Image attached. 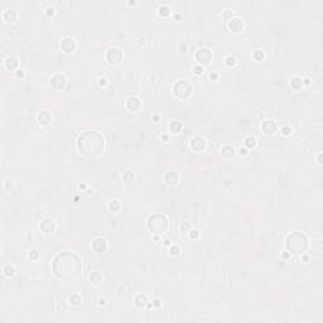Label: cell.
I'll use <instances>...</instances> for the list:
<instances>
[{
    "label": "cell",
    "instance_id": "cell-46",
    "mask_svg": "<svg viewBox=\"0 0 323 323\" xmlns=\"http://www.w3.org/2000/svg\"><path fill=\"white\" fill-rule=\"evenodd\" d=\"M105 304H106V301L103 299V298H102V299L100 298V299H99V306H105Z\"/></svg>",
    "mask_w": 323,
    "mask_h": 323
},
{
    "label": "cell",
    "instance_id": "cell-23",
    "mask_svg": "<svg viewBox=\"0 0 323 323\" xmlns=\"http://www.w3.org/2000/svg\"><path fill=\"white\" fill-rule=\"evenodd\" d=\"M5 66H7V68L13 70L18 66V59L15 57H9V58H7V61H5Z\"/></svg>",
    "mask_w": 323,
    "mask_h": 323
},
{
    "label": "cell",
    "instance_id": "cell-18",
    "mask_svg": "<svg viewBox=\"0 0 323 323\" xmlns=\"http://www.w3.org/2000/svg\"><path fill=\"white\" fill-rule=\"evenodd\" d=\"M221 154L225 158H231L235 154V148L231 147V145H225V147H222V149H221Z\"/></svg>",
    "mask_w": 323,
    "mask_h": 323
},
{
    "label": "cell",
    "instance_id": "cell-20",
    "mask_svg": "<svg viewBox=\"0 0 323 323\" xmlns=\"http://www.w3.org/2000/svg\"><path fill=\"white\" fill-rule=\"evenodd\" d=\"M121 208V203H120V201L119 199H112L110 201V203H109V210H110L111 212L114 213H118Z\"/></svg>",
    "mask_w": 323,
    "mask_h": 323
},
{
    "label": "cell",
    "instance_id": "cell-37",
    "mask_svg": "<svg viewBox=\"0 0 323 323\" xmlns=\"http://www.w3.org/2000/svg\"><path fill=\"white\" fill-rule=\"evenodd\" d=\"M179 229H181L182 231H190V230H191V225L188 223V222H184V223L179 225Z\"/></svg>",
    "mask_w": 323,
    "mask_h": 323
},
{
    "label": "cell",
    "instance_id": "cell-40",
    "mask_svg": "<svg viewBox=\"0 0 323 323\" xmlns=\"http://www.w3.org/2000/svg\"><path fill=\"white\" fill-rule=\"evenodd\" d=\"M223 16H225V19H226V20L229 22V20L232 19V13H231L230 10H226V13L223 14Z\"/></svg>",
    "mask_w": 323,
    "mask_h": 323
},
{
    "label": "cell",
    "instance_id": "cell-32",
    "mask_svg": "<svg viewBox=\"0 0 323 323\" xmlns=\"http://www.w3.org/2000/svg\"><path fill=\"white\" fill-rule=\"evenodd\" d=\"M169 13H170L169 7H167V5H163V7H160V9H159V14L160 15L167 16V15H169Z\"/></svg>",
    "mask_w": 323,
    "mask_h": 323
},
{
    "label": "cell",
    "instance_id": "cell-48",
    "mask_svg": "<svg viewBox=\"0 0 323 323\" xmlns=\"http://www.w3.org/2000/svg\"><path fill=\"white\" fill-rule=\"evenodd\" d=\"M318 164H322V153L318 154Z\"/></svg>",
    "mask_w": 323,
    "mask_h": 323
},
{
    "label": "cell",
    "instance_id": "cell-7",
    "mask_svg": "<svg viewBox=\"0 0 323 323\" xmlns=\"http://www.w3.org/2000/svg\"><path fill=\"white\" fill-rule=\"evenodd\" d=\"M61 48L64 53H72L75 49H76V42L73 38H64L61 42Z\"/></svg>",
    "mask_w": 323,
    "mask_h": 323
},
{
    "label": "cell",
    "instance_id": "cell-16",
    "mask_svg": "<svg viewBox=\"0 0 323 323\" xmlns=\"http://www.w3.org/2000/svg\"><path fill=\"white\" fill-rule=\"evenodd\" d=\"M164 179H166L168 184H177L179 181V175L177 172H174V170H169V172H167L166 175H164Z\"/></svg>",
    "mask_w": 323,
    "mask_h": 323
},
{
    "label": "cell",
    "instance_id": "cell-14",
    "mask_svg": "<svg viewBox=\"0 0 323 323\" xmlns=\"http://www.w3.org/2000/svg\"><path fill=\"white\" fill-rule=\"evenodd\" d=\"M148 297L147 295H144V294H138L135 298H134V304H135V307L139 308V309H142V308H145L148 306Z\"/></svg>",
    "mask_w": 323,
    "mask_h": 323
},
{
    "label": "cell",
    "instance_id": "cell-25",
    "mask_svg": "<svg viewBox=\"0 0 323 323\" xmlns=\"http://www.w3.org/2000/svg\"><path fill=\"white\" fill-rule=\"evenodd\" d=\"M225 63H226L227 67H235L236 63H237V61L234 56H227L226 58H225Z\"/></svg>",
    "mask_w": 323,
    "mask_h": 323
},
{
    "label": "cell",
    "instance_id": "cell-50",
    "mask_svg": "<svg viewBox=\"0 0 323 323\" xmlns=\"http://www.w3.org/2000/svg\"><path fill=\"white\" fill-rule=\"evenodd\" d=\"M85 187H86V186H85V184H80V190H81V188H82V190H83Z\"/></svg>",
    "mask_w": 323,
    "mask_h": 323
},
{
    "label": "cell",
    "instance_id": "cell-29",
    "mask_svg": "<svg viewBox=\"0 0 323 323\" xmlns=\"http://www.w3.org/2000/svg\"><path fill=\"white\" fill-rule=\"evenodd\" d=\"M188 236H190V239H191V240L198 239V236H199V231H198V230H196V229H191L190 231H188Z\"/></svg>",
    "mask_w": 323,
    "mask_h": 323
},
{
    "label": "cell",
    "instance_id": "cell-2",
    "mask_svg": "<svg viewBox=\"0 0 323 323\" xmlns=\"http://www.w3.org/2000/svg\"><path fill=\"white\" fill-rule=\"evenodd\" d=\"M175 86L181 87V90L178 88H173V92L174 95L178 97V99H188L191 95H192V91H193V87L192 85L186 81V80H182V81H178L175 83Z\"/></svg>",
    "mask_w": 323,
    "mask_h": 323
},
{
    "label": "cell",
    "instance_id": "cell-22",
    "mask_svg": "<svg viewBox=\"0 0 323 323\" xmlns=\"http://www.w3.org/2000/svg\"><path fill=\"white\" fill-rule=\"evenodd\" d=\"M290 86L295 88V90H299L302 86H303V81H302V78L301 77H293L290 80Z\"/></svg>",
    "mask_w": 323,
    "mask_h": 323
},
{
    "label": "cell",
    "instance_id": "cell-8",
    "mask_svg": "<svg viewBox=\"0 0 323 323\" xmlns=\"http://www.w3.org/2000/svg\"><path fill=\"white\" fill-rule=\"evenodd\" d=\"M92 249L96 253H103L106 251L107 249V241L103 239V237H96V239L92 241Z\"/></svg>",
    "mask_w": 323,
    "mask_h": 323
},
{
    "label": "cell",
    "instance_id": "cell-36",
    "mask_svg": "<svg viewBox=\"0 0 323 323\" xmlns=\"http://www.w3.org/2000/svg\"><path fill=\"white\" fill-rule=\"evenodd\" d=\"M254 58L256 59V61H261V59L264 58V53L261 52V51H256V52L254 53Z\"/></svg>",
    "mask_w": 323,
    "mask_h": 323
},
{
    "label": "cell",
    "instance_id": "cell-6",
    "mask_svg": "<svg viewBox=\"0 0 323 323\" xmlns=\"http://www.w3.org/2000/svg\"><path fill=\"white\" fill-rule=\"evenodd\" d=\"M190 147H191L192 150L199 153V151L205 150V148H206V140L202 136H194L193 139H191Z\"/></svg>",
    "mask_w": 323,
    "mask_h": 323
},
{
    "label": "cell",
    "instance_id": "cell-49",
    "mask_svg": "<svg viewBox=\"0 0 323 323\" xmlns=\"http://www.w3.org/2000/svg\"><path fill=\"white\" fill-rule=\"evenodd\" d=\"M164 245L169 246V245H170V240H166V241H164Z\"/></svg>",
    "mask_w": 323,
    "mask_h": 323
},
{
    "label": "cell",
    "instance_id": "cell-1",
    "mask_svg": "<svg viewBox=\"0 0 323 323\" xmlns=\"http://www.w3.org/2000/svg\"><path fill=\"white\" fill-rule=\"evenodd\" d=\"M290 237L295 241L294 246L289 247L290 254H304L306 253V250L308 249V240H307L306 235L294 232V234H290Z\"/></svg>",
    "mask_w": 323,
    "mask_h": 323
},
{
    "label": "cell",
    "instance_id": "cell-38",
    "mask_svg": "<svg viewBox=\"0 0 323 323\" xmlns=\"http://www.w3.org/2000/svg\"><path fill=\"white\" fill-rule=\"evenodd\" d=\"M56 309H57V312H59V310H61V312H66V306H64V303H62V302L58 303V304H57V307H56Z\"/></svg>",
    "mask_w": 323,
    "mask_h": 323
},
{
    "label": "cell",
    "instance_id": "cell-17",
    "mask_svg": "<svg viewBox=\"0 0 323 323\" xmlns=\"http://www.w3.org/2000/svg\"><path fill=\"white\" fill-rule=\"evenodd\" d=\"M88 279H90V283H91V284H94V285H99V284L102 282L103 277H102V274H101L100 271H92V273L90 274Z\"/></svg>",
    "mask_w": 323,
    "mask_h": 323
},
{
    "label": "cell",
    "instance_id": "cell-27",
    "mask_svg": "<svg viewBox=\"0 0 323 323\" xmlns=\"http://www.w3.org/2000/svg\"><path fill=\"white\" fill-rule=\"evenodd\" d=\"M28 258L30 259V260H33V261H35V260H38L39 259V253H38V250H30L29 251V254H28Z\"/></svg>",
    "mask_w": 323,
    "mask_h": 323
},
{
    "label": "cell",
    "instance_id": "cell-3",
    "mask_svg": "<svg viewBox=\"0 0 323 323\" xmlns=\"http://www.w3.org/2000/svg\"><path fill=\"white\" fill-rule=\"evenodd\" d=\"M163 220H166V216H163V215H159V220L155 221V218L154 216H150L148 218V229L150 231H153L154 234H163V231H166L167 226L168 225H164V223H159L162 222Z\"/></svg>",
    "mask_w": 323,
    "mask_h": 323
},
{
    "label": "cell",
    "instance_id": "cell-34",
    "mask_svg": "<svg viewBox=\"0 0 323 323\" xmlns=\"http://www.w3.org/2000/svg\"><path fill=\"white\" fill-rule=\"evenodd\" d=\"M160 308L162 307V301L159 299V298H155V299H153V302H151V308Z\"/></svg>",
    "mask_w": 323,
    "mask_h": 323
},
{
    "label": "cell",
    "instance_id": "cell-45",
    "mask_svg": "<svg viewBox=\"0 0 323 323\" xmlns=\"http://www.w3.org/2000/svg\"><path fill=\"white\" fill-rule=\"evenodd\" d=\"M303 81V86H308V85H310V80L309 78H304V80H302Z\"/></svg>",
    "mask_w": 323,
    "mask_h": 323
},
{
    "label": "cell",
    "instance_id": "cell-35",
    "mask_svg": "<svg viewBox=\"0 0 323 323\" xmlns=\"http://www.w3.org/2000/svg\"><path fill=\"white\" fill-rule=\"evenodd\" d=\"M237 153H239L240 157H246L249 154V150H247L246 147H241V148H239V151H237Z\"/></svg>",
    "mask_w": 323,
    "mask_h": 323
},
{
    "label": "cell",
    "instance_id": "cell-19",
    "mask_svg": "<svg viewBox=\"0 0 323 323\" xmlns=\"http://www.w3.org/2000/svg\"><path fill=\"white\" fill-rule=\"evenodd\" d=\"M3 274L7 278H11L15 275V268L14 265H10V264H7L4 268H3Z\"/></svg>",
    "mask_w": 323,
    "mask_h": 323
},
{
    "label": "cell",
    "instance_id": "cell-31",
    "mask_svg": "<svg viewBox=\"0 0 323 323\" xmlns=\"http://www.w3.org/2000/svg\"><path fill=\"white\" fill-rule=\"evenodd\" d=\"M169 251H170V255L177 256V255H179L181 249H179V246H177V245H172V246H170V249H169Z\"/></svg>",
    "mask_w": 323,
    "mask_h": 323
},
{
    "label": "cell",
    "instance_id": "cell-42",
    "mask_svg": "<svg viewBox=\"0 0 323 323\" xmlns=\"http://www.w3.org/2000/svg\"><path fill=\"white\" fill-rule=\"evenodd\" d=\"M97 83H99V86H106V85H107V80H106V78H103V77L102 78H99V82H97Z\"/></svg>",
    "mask_w": 323,
    "mask_h": 323
},
{
    "label": "cell",
    "instance_id": "cell-26",
    "mask_svg": "<svg viewBox=\"0 0 323 323\" xmlns=\"http://www.w3.org/2000/svg\"><path fill=\"white\" fill-rule=\"evenodd\" d=\"M123 179L125 183H133L134 179H135V175H134L131 172H126L124 175H123Z\"/></svg>",
    "mask_w": 323,
    "mask_h": 323
},
{
    "label": "cell",
    "instance_id": "cell-4",
    "mask_svg": "<svg viewBox=\"0 0 323 323\" xmlns=\"http://www.w3.org/2000/svg\"><path fill=\"white\" fill-rule=\"evenodd\" d=\"M194 58H196L197 63L201 64V66H205V64H208L212 59V52L206 47H202V48H198L194 53Z\"/></svg>",
    "mask_w": 323,
    "mask_h": 323
},
{
    "label": "cell",
    "instance_id": "cell-15",
    "mask_svg": "<svg viewBox=\"0 0 323 323\" xmlns=\"http://www.w3.org/2000/svg\"><path fill=\"white\" fill-rule=\"evenodd\" d=\"M38 123L43 126H47L52 123V115L51 112L48 111H42L39 115H38Z\"/></svg>",
    "mask_w": 323,
    "mask_h": 323
},
{
    "label": "cell",
    "instance_id": "cell-43",
    "mask_svg": "<svg viewBox=\"0 0 323 323\" xmlns=\"http://www.w3.org/2000/svg\"><path fill=\"white\" fill-rule=\"evenodd\" d=\"M46 14H47V15H53V14H54V8L48 7V8L46 9Z\"/></svg>",
    "mask_w": 323,
    "mask_h": 323
},
{
    "label": "cell",
    "instance_id": "cell-30",
    "mask_svg": "<svg viewBox=\"0 0 323 323\" xmlns=\"http://www.w3.org/2000/svg\"><path fill=\"white\" fill-rule=\"evenodd\" d=\"M193 72H194V75H196V76H201V75H203V72H205L203 66L197 64V66L193 68Z\"/></svg>",
    "mask_w": 323,
    "mask_h": 323
},
{
    "label": "cell",
    "instance_id": "cell-33",
    "mask_svg": "<svg viewBox=\"0 0 323 323\" xmlns=\"http://www.w3.org/2000/svg\"><path fill=\"white\" fill-rule=\"evenodd\" d=\"M282 134H283L284 136H289L290 134H292V127H290V126H288V125H286V126H283V129H282Z\"/></svg>",
    "mask_w": 323,
    "mask_h": 323
},
{
    "label": "cell",
    "instance_id": "cell-39",
    "mask_svg": "<svg viewBox=\"0 0 323 323\" xmlns=\"http://www.w3.org/2000/svg\"><path fill=\"white\" fill-rule=\"evenodd\" d=\"M178 48H179V52H181V53H186V52H187V46H186V43H179V44H178Z\"/></svg>",
    "mask_w": 323,
    "mask_h": 323
},
{
    "label": "cell",
    "instance_id": "cell-41",
    "mask_svg": "<svg viewBox=\"0 0 323 323\" xmlns=\"http://www.w3.org/2000/svg\"><path fill=\"white\" fill-rule=\"evenodd\" d=\"M24 70H16V72H15V76L18 77V78H23L24 77Z\"/></svg>",
    "mask_w": 323,
    "mask_h": 323
},
{
    "label": "cell",
    "instance_id": "cell-24",
    "mask_svg": "<svg viewBox=\"0 0 323 323\" xmlns=\"http://www.w3.org/2000/svg\"><path fill=\"white\" fill-rule=\"evenodd\" d=\"M256 144H258V142H256V138L255 136H247L246 139H245V147L246 148H255L256 147Z\"/></svg>",
    "mask_w": 323,
    "mask_h": 323
},
{
    "label": "cell",
    "instance_id": "cell-5",
    "mask_svg": "<svg viewBox=\"0 0 323 323\" xmlns=\"http://www.w3.org/2000/svg\"><path fill=\"white\" fill-rule=\"evenodd\" d=\"M124 54L119 48H110L106 52V61L110 64H119L123 61Z\"/></svg>",
    "mask_w": 323,
    "mask_h": 323
},
{
    "label": "cell",
    "instance_id": "cell-10",
    "mask_svg": "<svg viewBox=\"0 0 323 323\" xmlns=\"http://www.w3.org/2000/svg\"><path fill=\"white\" fill-rule=\"evenodd\" d=\"M40 230L44 234H53L54 230H56V222L52 218H46L40 223Z\"/></svg>",
    "mask_w": 323,
    "mask_h": 323
},
{
    "label": "cell",
    "instance_id": "cell-21",
    "mask_svg": "<svg viewBox=\"0 0 323 323\" xmlns=\"http://www.w3.org/2000/svg\"><path fill=\"white\" fill-rule=\"evenodd\" d=\"M169 129H170V131H173L174 134H178V133L182 130V124H181V121H178V120H173L172 123L169 124Z\"/></svg>",
    "mask_w": 323,
    "mask_h": 323
},
{
    "label": "cell",
    "instance_id": "cell-47",
    "mask_svg": "<svg viewBox=\"0 0 323 323\" xmlns=\"http://www.w3.org/2000/svg\"><path fill=\"white\" fill-rule=\"evenodd\" d=\"M309 258H308V255H306V253L303 254V256H302V261H308Z\"/></svg>",
    "mask_w": 323,
    "mask_h": 323
},
{
    "label": "cell",
    "instance_id": "cell-44",
    "mask_svg": "<svg viewBox=\"0 0 323 323\" xmlns=\"http://www.w3.org/2000/svg\"><path fill=\"white\" fill-rule=\"evenodd\" d=\"M210 78H211L212 81H216L217 78H218V75L216 73V72H213V73H211V75H210Z\"/></svg>",
    "mask_w": 323,
    "mask_h": 323
},
{
    "label": "cell",
    "instance_id": "cell-9",
    "mask_svg": "<svg viewBox=\"0 0 323 323\" xmlns=\"http://www.w3.org/2000/svg\"><path fill=\"white\" fill-rule=\"evenodd\" d=\"M64 85H66V78L63 75H53L51 77V86L53 88H56V90H61V88H63L64 87Z\"/></svg>",
    "mask_w": 323,
    "mask_h": 323
},
{
    "label": "cell",
    "instance_id": "cell-28",
    "mask_svg": "<svg viewBox=\"0 0 323 323\" xmlns=\"http://www.w3.org/2000/svg\"><path fill=\"white\" fill-rule=\"evenodd\" d=\"M70 302H71V304H73V306H78V304L81 303V297L78 295V294L71 295L70 297Z\"/></svg>",
    "mask_w": 323,
    "mask_h": 323
},
{
    "label": "cell",
    "instance_id": "cell-13",
    "mask_svg": "<svg viewBox=\"0 0 323 323\" xmlns=\"http://www.w3.org/2000/svg\"><path fill=\"white\" fill-rule=\"evenodd\" d=\"M261 129H263V131L266 134V135H274L278 127H277V124L274 123V121H271V120H266L265 123L261 125Z\"/></svg>",
    "mask_w": 323,
    "mask_h": 323
},
{
    "label": "cell",
    "instance_id": "cell-11",
    "mask_svg": "<svg viewBox=\"0 0 323 323\" xmlns=\"http://www.w3.org/2000/svg\"><path fill=\"white\" fill-rule=\"evenodd\" d=\"M227 25H229L231 32L240 33L241 30L244 29V22H242V19H240V18H232L231 20H229Z\"/></svg>",
    "mask_w": 323,
    "mask_h": 323
},
{
    "label": "cell",
    "instance_id": "cell-12",
    "mask_svg": "<svg viewBox=\"0 0 323 323\" xmlns=\"http://www.w3.org/2000/svg\"><path fill=\"white\" fill-rule=\"evenodd\" d=\"M125 106H126L127 110L135 112L140 109V106H142V102H140V100L138 99L136 96H131V97H129V99L126 100Z\"/></svg>",
    "mask_w": 323,
    "mask_h": 323
}]
</instances>
